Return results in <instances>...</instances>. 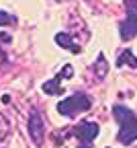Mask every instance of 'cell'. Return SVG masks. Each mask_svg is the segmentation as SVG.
I'll return each mask as SVG.
<instances>
[{
    "mask_svg": "<svg viewBox=\"0 0 137 148\" xmlns=\"http://www.w3.org/2000/svg\"><path fill=\"white\" fill-rule=\"evenodd\" d=\"M8 134H10V123L2 113H0V140H4Z\"/></svg>",
    "mask_w": 137,
    "mask_h": 148,
    "instance_id": "10",
    "label": "cell"
},
{
    "mask_svg": "<svg viewBox=\"0 0 137 148\" xmlns=\"http://www.w3.org/2000/svg\"><path fill=\"white\" fill-rule=\"evenodd\" d=\"M16 23V18L12 14H8L6 10H0V27H4V25H14Z\"/></svg>",
    "mask_w": 137,
    "mask_h": 148,
    "instance_id": "11",
    "label": "cell"
},
{
    "mask_svg": "<svg viewBox=\"0 0 137 148\" xmlns=\"http://www.w3.org/2000/svg\"><path fill=\"white\" fill-rule=\"evenodd\" d=\"M4 62H6V56H4V51H2V49H0V66H2Z\"/></svg>",
    "mask_w": 137,
    "mask_h": 148,
    "instance_id": "14",
    "label": "cell"
},
{
    "mask_svg": "<svg viewBox=\"0 0 137 148\" xmlns=\"http://www.w3.org/2000/svg\"><path fill=\"white\" fill-rule=\"evenodd\" d=\"M90 105L92 103H90V99L84 95V92H74V95H70L68 99L57 103V111H60V115H64V117H76L78 113L88 111Z\"/></svg>",
    "mask_w": 137,
    "mask_h": 148,
    "instance_id": "2",
    "label": "cell"
},
{
    "mask_svg": "<svg viewBox=\"0 0 137 148\" xmlns=\"http://www.w3.org/2000/svg\"><path fill=\"white\" fill-rule=\"evenodd\" d=\"M113 115L119 121V134H117V142L121 144H131L137 140V117L131 109L123 105H115L113 107Z\"/></svg>",
    "mask_w": 137,
    "mask_h": 148,
    "instance_id": "1",
    "label": "cell"
},
{
    "mask_svg": "<svg viewBox=\"0 0 137 148\" xmlns=\"http://www.w3.org/2000/svg\"><path fill=\"white\" fill-rule=\"evenodd\" d=\"M125 64H129L131 68H137V58L133 56V51H131V49L123 51V53L119 56V60H117V66H125Z\"/></svg>",
    "mask_w": 137,
    "mask_h": 148,
    "instance_id": "9",
    "label": "cell"
},
{
    "mask_svg": "<svg viewBox=\"0 0 137 148\" xmlns=\"http://www.w3.org/2000/svg\"><path fill=\"white\" fill-rule=\"evenodd\" d=\"M119 31H121V39H123V41H129V39H133V37L137 35V18H133V16H127L125 21L121 23Z\"/></svg>",
    "mask_w": 137,
    "mask_h": 148,
    "instance_id": "5",
    "label": "cell"
},
{
    "mask_svg": "<svg viewBox=\"0 0 137 148\" xmlns=\"http://www.w3.org/2000/svg\"><path fill=\"white\" fill-rule=\"evenodd\" d=\"M92 70H94L96 80H104V78H106V74H109V62H106V58H104V53H98V58L94 60Z\"/></svg>",
    "mask_w": 137,
    "mask_h": 148,
    "instance_id": "6",
    "label": "cell"
},
{
    "mask_svg": "<svg viewBox=\"0 0 137 148\" xmlns=\"http://www.w3.org/2000/svg\"><path fill=\"white\" fill-rule=\"evenodd\" d=\"M72 74H74V68L68 64V66H64V70L60 72V76H62V78H72Z\"/></svg>",
    "mask_w": 137,
    "mask_h": 148,
    "instance_id": "13",
    "label": "cell"
},
{
    "mask_svg": "<svg viewBox=\"0 0 137 148\" xmlns=\"http://www.w3.org/2000/svg\"><path fill=\"white\" fill-rule=\"evenodd\" d=\"M60 82H62V76L57 74L55 78H51V80H47L45 84H43V92H47V95H60Z\"/></svg>",
    "mask_w": 137,
    "mask_h": 148,
    "instance_id": "8",
    "label": "cell"
},
{
    "mask_svg": "<svg viewBox=\"0 0 137 148\" xmlns=\"http://www.w3.org/2000/svg\"><path fill=\"white\" fill-rule=\"evenodd\" d=\"M55 43L60 45V47H64V49L74 51V53H78V51H80V47H78V45H74L72 37H70L68 33H57V35H55Z\"/></svg>",
    "mask_w": 137,
    "mask_h": 148,
    "instance_id": "7",
    "label": "cell"
},
{
    "mask_svg": "<svg viewBox=\"0 0 137 148\" xmlns=\"http://www.w3.org/2000/svg\"><path fill=\"white\" fill-rule=\"evenodd\" d=\"M98 132H100V127H98V123H94V121H80L78 127H76V136L80 138L82 142H86V144H90L96 136H98Z\"/></svg>",
    "mask_w": 137,
    "mask_h": 148,
    "instance_id": "4",
    "label": "cell"
},
{
    "mask_svg": "<svg viewBox=\"0 0 137 148\" xmlns=\"http://www.w3.org/2000/svg\"><path fill=\"white\" fill-rule=\"evenodd\" d=\"M27 130H29V136L35 142V146H43V142H45V123H43V117L39 115L37 109H33L29 113Z\"/></svg>",
    "mask_w": 137,
    "mask_h": 148,
    "instance_id": "3",
    "label": "cell"
},
{
    "mask_svg": "<svg viewBox=\"0 0 137 148\" xmlns=\"http://www.w3.org/2000/svg\"><path fill=\"white\" fill-rule=\"evenodd\" d=\"M125 8H127V16L137 18V0H125Z\"/></svg>",
    "mask_w": 137,
    "mask_h": 148,
    "instance_id": "12",
    "label": "cell"
},
{
    "mask_svg": "<svg viewBox=\"0 0 137 148\" xmlns=\"http://www.w3.org/2000/svg\"><path fill=\"white\" fill-rule=\"evenodd\" d=\"M78 148H92V144H86V142H82V144H78Z\"/></svg>",
    "mask_w": 137,
    "mask_h": 148,
    "instance_id": "15",
    "label": "cell"
}]
</instances>
